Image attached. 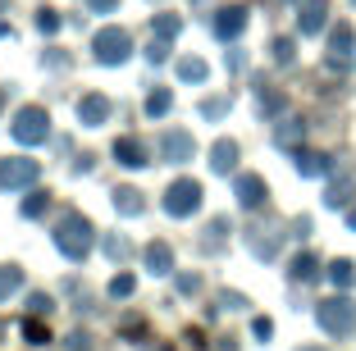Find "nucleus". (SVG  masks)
Returning a JSON list of instances; mask_svg holds the SVG:
<instances>
[{"label": "nucleus", "mask_w": 356, "mask_h": 351, "mask_svg": "<svg viewBox=\"0 0 356 351\" xmlns=\"http://www.w3.org/2000/svg\"><path fill=\"white\" fill-rule=\"evenodd\" d=\"M37 28H42L46 37H51V32H60V14H55V10H42V14H37Z\"/></svg>", "instance_id": "72a5a7b5"}, {"label": "nucleus", "mask_w": 356, "mask_h": 351, "mask_svg": "<svg viewBox=\"0 0 356 351\" xmlns=\"http://www.w3.org/2000/svg\"><path fill=\"white\" fill-rule=\"evenodd\" d=\"M215 351H238V347H233V342H220V347H215Z\"/></svg>", "instance_id": "37998d69"}, {"label": "nucleus", "mask_w": 356, "mask_h": 351, "mask_svg": "<svg viewBox=\"0 0 356 351\" xmlns=\"http://www.w3.org/2000/svg\"><path fill=\"white\" fill-rule=\"evenodd\" d=\"M242 28H247V10H242V5H224V10H215V37H220V42H233Z\"/></svg>", "instance_id": "9b49d317"}, {"label": "nucleus", "mask_w": 356, "mask_h": 351, "mask_svg": "<svg viewBox=\"0 0 356 351\" xmlns=\"http://www.w3.org/2000/svg\"><path fill=\"white\" fill-rule=\"evenodd\" d=\"M19 288H23V269L19 265H5V269H0V301L14 297Z\"/></svg>", "instance_id": "5701e85b"}, {"label": "nucleus", "mask_w": 356, "mask_h": 351, "mask_svg": "<svg viewBox=\"0 0 356 351\" xmlns=\"http://www.w3.org/2000/svg\"><path fill=\"white\" fill-rule=\"evenodd\" d=\"M178 292H183V297L201 292V279H197V274H178Z\"/></svg>", "instance_id": "e433bc0d"}, {"label": "nucleus", "mask_w": 356, "mask_h": 351, "mask_svg": "<svg viewBox=\"0 0 356 351\" xmlns=\"http://www.w3.org/2000/svg\"><path fill=\"white\" fill-rule=\"evenodd\" d=\"M0 110H5V96H0Z\"/></svg>", "instance_id": "c03bdc74"}, {"label": "nucleus", "mask_w": 356, "mask_h": 351, "mask_svg": "<svg viewBox=\"0 0 356 351\" xmlns=\"http://www.w3.org/2000/svg\"><path fill=\"white\" fill-rule=\"evenodd\" d=\"M133 288H137V279L133 274H115V279H110V297H133Z\"/></svg>", "instance_id": "c756f323"}, {"label": "nucleus", "mask_w": 356, "mask_h": 351, "mask_svg": "<svg viewBox=\"0 0 356 351\" xmlns=\"http://www.w3.org/2000/svg\"><path fill=\"white\" fill-rule=\"evenodd\" d=\"M352 5H356V0H352Z\"/></svg>", "instance_id": "de8ad7c7"}, {"label": "nucleus", "mask_w": 356, "mask_h": 351, "mask_svg": "<svg viewBox=\"0 0 356 351\" xmlns=\"http://www.w3.org/2000/svg\"><path fill=\"white\" fill-rule=\"evenodd\" d=\"M28 306H32V315H51V297H46V292H32Z\"/></svg>", "instance_id": "c9c22d12"}, {"label": "nucleus", "mask_w": 356, "mask_h": 351, "mask_svg": "<svg viewBox=\"0 0 356 351\" xmlns=\"http://www.w3.org/2000/svg\"><path fill=\"white\" fill-rule=\"evenodd\" d=\"M37 174H42V165H37V160H23V155H14V160H0V187H5V192L32 187V183H37Z\"/></svg>", "instance_id": "423d86ee"}, {"label": "nucleus", "mask_w": 356, "mask_h": 351, "mask_svg": "<svg viewBox=\"0 0 356 351\" xmlns=\"http://www.w3.org/2000/svg\"><path fill=\"white\" fill-rule=\"evenodd\" d=\"M288 274H293L297 283H311L315 274H320V260H315L311 251H302V256H293V265H288Z\"/></svg>", "instance_id": "a211bd4d"}, {"label": "nucleus", "mask_w": 356, "mask_h": 351, "mask_svg": "<svg viewBox=\"0 0 356 351\" xmlns=\"http://www.w3.org/2000/svg\"><path fill=\"white\" fill-rule=\"evenodd\" d=\"M87 5H92L96 14H110V10H115V0H87Z\"/></svg>", "instance_id": "a19ab883"}, {"label": "nucleus", "mask_w": 356, "mask_h": 351, "mask_svg": "<svg viewBox=\"0 0 356 351\" xmlns=\"http://www.w3.org/2000/svg\"><path fill=\"white\" fill-rule=\"evenodd\" d=\"M325 23H329V5H325V0H302V14H297V28H302V37H315Z\"/></svg>", "instance_id": "f8f14e48"}, {"label": "nucleus", "mask_w": 356, "mask_h": 351, "mask_svg": "<svg viewBox=\"0 0 356 351\" xmlns=\"http://www.w3.org/2000/svg\"><path fill=\"white\" fill-rule=\"evenodd\" d=\"M315 320H320V329L329 333V338H347V333L356 329V301L347 297H329L315 306Z\"/></svg>", "instance_id": "f03ea898"}, {"label": "nucleus", "mask_w": 356, "mask_h": 351, "mask_svg": "<svg viewBox=\"0 0 356 351\" xmlns=\"http://www.w3.org/2000/svg\"><path fill=\"white\" fill-rule=\"evenodd\" d=\"M178 28H183V19L178 14H156V37H165V42H174Z\"/></svg>", "instance_id": "a878e982"}, {"label": "nucleus", "mask_w": 356, "mask_h": 351, "mask_svg": "<svg viewBox=\"0 0 356 351\" xmlns=\"http://www.w3.org/2000/svg\"><path fill=\"white\" fill-rule=\"evenodd\" d=\"M92 169H96V155H78L74 160V174H92Z\"/></svg>", "instance_id": "4c0bfd02"}, {"label": "nucleus", "mask_w": 356, "mask_h": 351, "mask_svg": "<svg viewBox=\"0 0 356 351\" xmlns=\"http://www.w3.org/2000/svg\"><path fill=\"white\" fill-rule=\"evenodd\" d=\"M92 242H96V233H92V224H87V219L78 215V210L60 215V224H55V247H60L69 260H87Z\"/></svg>", "instance_id": "f257e3e1"}, {"label": "nucleus", "mask_w": 356, "mask_h": 351, "mask_svg": "<svg viewBox=\"0 0 356 351\" xmlns=\"http://www.w3.org/2000/svg\"><path fill=\"white\" fill-rule=\"evenodd\" d=\"M105 256H110V260H128V256H133V247H128L124 238H105Z\"/></svg>", "instance_id": "2f4dec72"}, {"label": "nucleus", "mask_w": 356, "mask_h": 351, "mask_svg": "<svg viewBox=\"0 0 356 351\" xmlns=\"http://www.w3.org/2000/svg\"><path fill=\"white\" fill-rule=\"evenodd\" d=\"M329 283H334V288H352L356 283V265L352 260H334V265H329Z\"/></svg>", "instance_id": "4be33fe9"}, {"label": "nucleus", "mask_w": 356, "mask_h": 351, "mask_svg": "<svg viewBox=\"0 0 356 351\" xmlns=\"http://www.w3.org/2000/svg\"><path fill=\"white\" fill-rule=\"evenodd\" d=\"M347 201H352V178H334V183H329V192H325V206L329 210H343Z\"/></svg>", "instance_id": "6ab92c4d"}, {"label": "nucleus", "mask_w": 356, "mask_h": 351, "mask_svg": "<svg viewBox=\"0 0 356 351\" xmlns=\"http://www.w3.org/2000/svg\"><path fill=\"white\" fill-rule=\"evenodd\" d=\"M46 206H51V192H32V197L23 201V215H28V219H42Z\"/></svg>", "instance_id": "cd10ccee"}, {"label": "nucleus", "mask_w": 356, "mask_h": 351, "mask_svg": "<svg viewBox=\"0 0 356 351\" xmlns=\"http://www.w3.org/2000/svg\"><path fill=\"white\" fill-rule=\"evenodd\" d=\"M169 105H174V96H169L165 87L147 96V114H151V119H165V114H169Z\"/></svg>", "instance_id": "b1692460"}, {"label": "nucleus", "mask_w": 356, "mask_h": 351, "mask_svg": "<svg viewBox=\"0 0 356 351\" xmlns=\"http://www.w3.org/2000/svg\"><path fill=\"white\" fill-rule=\"evenodd\" d=\"M23 338H28L32 347H46V342H51V329H46L42 320H23Z\"/></svg>", "instance_id": "393cba45"}, {"label": "nucleus", "mask_w": 356, "mask_h": 351, "mask_svg": "<svg viewBox=\"0 0 356 351\" xmlns=\"http://www.w3.org/2000/svg\"><path fill=\"white\" fill-rule=\"evenodd\" d=\"M329 155H320V151H297V174L302 178H325L329 174Z\"/></svg>", "instance_id": "dca6fc26"}, {"label": "nucleus", "mask_w": 356, "mask_h": 351, "mask_svg": "<svg viewBox=\"0 0 356 351\" xmlns=\"http://www.w3.org/2000/svg\"><path fill=\"white\" fill-rule=\"evenodd\" d=\"M206 60H197V55H188V60H178V78L183 83H206Z\"/></svg>", "instance_id": "412c9836"}, {"label": "nucleus", "mask_w": 356, "mask_h": 351, "mask_svg": "<svg viewBox=\"0 0 356 351\" xmlns=\"http://www.w3.org/2000/svg\"><path fill=\"white\" fill-rule=\"evenodd\" d=\"M270 51H274V64H293L297 60V42H293V37H279Z\"/></svg>", "instance_id": "c85d7f7f"}, {"label": "nucleus", "mask_w": 356, "mask_h": 351, "mask_svg": "<svg viewBox=\"0 0 356 351\" xmlns=\"http://www.w3.org/2000/svg\"><path fill=\"white\" fill-rule=\"evenodd\" d=\"M233 192H238V206H247V210H261V206H265V197H270V187H265V178H261V174H242Z\"/></svg>", "instance_id": "9d476101"}, {"label": "nucleus", "mask_w": 356, "mask_h": 351, "mask_svg": "<svg viewBox=\"0 0 356 351\" xmlns=\"http://www.w3.org/2000/svg\"><path fill=\"white\" fill-rule=\"evenodd\" d=\"M306 351H320V347H306Z\"/></svg>", "instance_id": "a18cd8bd"}, {"label": "nucleus", "mask_w": 356, "mask_h": 351, "mask_svg": "<svg viewBox=\"0 0 356 351\" xmlns=\"http://www.w3.org/2000/svg\"><path fill=\"white\" fill-rule=\"evenodd\" d=\"M261 110H265V114H279V110H283V96H279V92H265V87H261Z\"/></svg>", "instance_id": "f704fd0d"}, {"label": "nucleus", "mask_w": 356, "mask_h": 351, "mask_svg": "<svg viewBox=\"0 0 356 351\" xmlns=\"http://www.w3.org/2000/svg\"><path fill=\"white\" fill-rule=\"evenodd\" d=\"M110 110H115V105H110V96L92 92V96H83V101H78V124H83V128H101L105 119H110Z\"/></svg>", "instance_id": "1a4fd4ad"}, {"label": "nucleus", "mask_w": 356, "mask_h": 351, "mask_svg": "<svg viewBox=\"0 0 356 351\" xmlns=\"http://www.w3.org/2000/svg\"><path fill=\"white\" fill-rule=\"evenodd\" d=\"M347 228H352V233H356V206L347 210Z\"/></svg>", "instance_id": "79ce46f5"}, {"label": "nucleus", "mask_w": 356, "mask_h": 351, "mask_svg": "<svg viewBox=\"0 0 356 351\" xmlns=\"http://www.w3.org/2000/svg\"><path fill=\"white\" fill-rule=\"evenodd\" d=\"M142 260H147L151 274H174V247H169V242H151V247L142 251Z\"/></svg>", "instance_id": "4468645a"}, {"label": "nucleus", "mask_w": 356, "mask_h": 351, "mask_svg": "<svg viewBox=\"0 0 356 351\" xmlns=\"http://www.w3.org/2000/svg\"><path fill=\"white\" fill-rule=\"evenodd\" d=\"M224 233H229V219H210V228H206V242H201V247H206V251H215V247H220V242H224Z\"/></svg>", "instance_id": "bb28decb"}, {"label": "nucleus", "mask_w": 356, "mask_h": 351, "mask_svg": "<svg viewBox=\"0 0 356 351\" xmlns=\"http://www.w3.org/2000/svg\"><path fill=\"white\" fill-rule=\"evenodd\" d=\"M147 60H151V64H165V60H169V42H165V37H151Z\"/></svg>", "instance_id": "473e14b6"}, {"label": "nucleus", "mask_w": 356, "mask_h": 351, "mask_svg": "<svg viewBox=\"0 0 356 351\" xmlns=\"http://www.w3.org/2000/svg\"><path fill=\"white\" fill-rule=\"evenodd\" d=\"M160 155H165V165H188L192 155H197V142H192V133H165L160 137Z\"/></svg>", "instance_id": "6e6552de"}, {"label": "nucleus", "mask_w": 356, "mask_h": 351, "mask_svg": "<svg viewBox=\"0 0 356 351\" xmlns=\"http://www.w3.org/2000/svg\"><path fill=\"white\" fill-rule=\"evenodd\" d=\"M115 160L128 165V169H142V165H147V146L137 142V137H119V142H115Z\"/></svg>", "instance_id": "2eb2a0df"}, {"label": "nucleus", "mask_w": 356, "mask_h": 351, "mask_svg": "<svg viewBox=\"0 0 356 351\" xmlns=\"http://www.w3.org/2000/svg\"><path fill=\"white\" fill-rule=\"evenodd\" d=\"M252 333H256V338H270L274 324H270V320H256V324H252Z\"/></svg>", "instance_id": "ea45409f"}, {"label": "nucleus", "mask_w": 356, "mask_h": 351, "mask_svg": "<svg viewBox=\"0 0 356 351\" xmlns=\"http://www.w3.org/2000/svg\"><path fill=\"white\" fill-rule=\"evenodd\" d=\"M201 114H206V119H224V114H229V96H210V101L201 105Z\"/></svg>", "instance_id": "7c9ffc66"}, {"label": "nucleus", "mask_w": 356, "mask_h": 351, "mask_svg": "<svg viewBox=\"0 0 356 351\" xmlns=\"http://www.w3.org/2000/svg\"><path fill=\"white\" fill-rule=\"evenodd\" d=\"M352 64H356V32L338 23L329 32V69H352Z\"/></svg>", "instance_id": "0eeeda50"}, {"label": "nucleus", "mask_w": 356, "mask_h": 351, "mask_svg": "<svg viewBox=\"0 0 356 351\" xmlns=\"http://www.w3.org/2000/svg\"><path fill=\"white\" fill-rule=\"evenodd\" d=\"M10 133H14V142H23V146H42L46 137H51V114H46L42 105H23V110L14 114Z\"/></svg>", "instance_id": "7ed1b4c3"}, {"label": "nucleus", "mask_w": 356, "mask_h": 351, "mask_svg": "<svg viewBox=\"0 0 356 351\" xmlns=\"http://www.w3.org/2000/svg\"><path fill=\"white\" fill-rule=\"evenodd\" d=\"M302 133H306L302 119H283V124L274 128V142H279V146H297V142H302Z\"/></svg>", "instance_id": "aec40b11"}, {"label": "nucleus", "mask_w": 356, "mask_h": 351, "mask_svg": "<svg viewBox=\"0 0 356 351\" xmlns=\"http://www.w3.org/2000/svg\"><path fill=\"white\" fill-rule=\"evenodd\" d=\"M210 169H215V174H233V169H238V142L220 137V142L210 146Z\"/></svg>", "instance_id": "ddd939ff"}, {"label": "nucleus", "mask_w": 356, "mask_h": 351, "mask_svg": "<svg viewBox=\"0 0 356 351\" xmlns=\"http://www.w3.org/2000/svg\"><path fill=\"white\" fill-rule=\"evenodd\" d=\"M224 306H229V310H242V306H247V297H242V292H224Z\"/></svg>", "instance_id": "58836bf2"}, {"label": "nucleus", "mask_w": 356, "mask_h": 351, "mask_svg": "<svg viewBox=\"0 0 356 351\" xmlns=\"http://www.w3.org/2000/svg\"><path fill=\"white\" fill-rule=\"evenodd\" d=\"M115 210L119 215H142V192H137V187H115Z\"/></svg>", "instance_id": "f3484780"}, {"label": "nucleus", "mask_w": 356, "mask_h": 351, "mask_svg": "<svg viewBox=\"0 0 356 351\" xmlns=\"http://www.w3.org/2000/svg\"><path fill=\"white\" fill-rule=\"evenodd\" d=\"M0 10H5V0H0Z\"/></svg>", "instance_id": "49530a36"}, {"label": "nucleus", "mask_w": 356, "mask_h": 351, "mask_svg": "<svg viewBox=\"0 0 356 351\" xmlns=\"http://www.w3.org/2000/svg\"><path fill=\"white\" fill-rule=\"evenodd\" d=\"M165 210H169L174 219L197 215V210H201V183H197V178H178V183H169V192H165Z\"/></svg>", "instance_id": "20e7f679"}, {"label": "nucleus", "mask_w": 356, "mask_h": 351, "mask_svg": "<svg viewBox=\"0 0 356 351\" xmlns=\"http://www.w3.org/2000/svg\"><path fill=\"white\" fill-rule=\"evenodd\" d=\"M92 51L101 64H124L128 55H133V37H128L124 28H101L92 37Z\"/></svg>", "instance_id": "39448f33"}]
</instances>
